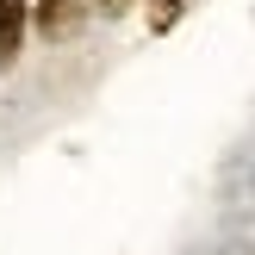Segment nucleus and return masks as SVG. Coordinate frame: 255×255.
<instances>
[{"instance_id": "f257e3e1", "label": "nucleus", "mask_w": 255, "mask_h": 255, "mask_svg": "<svg viewBox=\"0 0 255 255\" xmlns=\"http://www.w3.org/2000/svg\"><path fill=\"white\" fill-rule=\"evenodd\" d=\"M87 25V0H31V31L44 44H62Z\"/></svg>"}, {"instance_id": "f03ea898", "label": "nucleus", "mask_w": 255, "mask_h": 255, "mask_svg": "<svg viewBox=\"0 0 255 255\" xmlns=\"http://www.w3.org/2000/svg\"><path fill=\"white\" fill-rule=\"evenodd\" d=\"M25 37H31V0H0V75L25 56Z\"/></svg>"}, {"instance_id": "7ed1b4c3", "label": "nucleus", "mask_w": 255, "mask_h": 255, "mask_svg": "<svg viewBox=\"0 0 255 255\" xmlns=\"http://www.w3.org/2000/svg\"><path fill=\"white\" fill-rule=\"evenodd\" d=\"M181 12H187V0H149V31H174Z\"/></svg>"}, {"instance_id": "20e7f679", "label": "nucleus", "mask_w": 255, "mask_h": 255, "mask_svg": "<svg viewBox=\"0 0 255 255\" xmlns=\"http://www.w3.org/2000/svg\"><path fill=\"white\" fill-rule=\"evenodd\" d=\"M87 6H100V12H131L137 0H87Z\"/></svg>"}]
</instances>
